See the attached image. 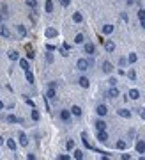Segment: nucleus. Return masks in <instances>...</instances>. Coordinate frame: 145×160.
<instances>
[{
  "mask_svg": "<svg viewBox=\"0 0 145 160\" xmlns=\"http://www.w3.org/2000/svg\"><path fill=\"white\" fill-rule=\"evenodd\" d=\"M76 68H78L80 71H87V69L90 68V61H89L87 57H82V59L76 61Z\"/></svg>",
  "mask_w": 145,
  "mask_h": 160,
  "instance_id": "obj_1",
  "label": "nucleus"
},
{
  "mask_svg": "<svg viewBox=\"0 0 145 160\" xmlns=\"http://www.w3.org/2000/svg\"><path fill=\"white\" fill-rule=\"evenodd\" d=\"M106 96H108V98H112V100H117V98L120 96V91L117 89V85H112V87L108 89V93H106Z\"/></svg>",
  "mask_w": 145,
  "mask_h": 160,
  "instance_id": "obj_2",
  "label": "nucleus"
},
{
  "mask_svg": "<svg viewBox=\"0 0 145 160\" xmlns=\"http://www.w3.org/2000/svg\"><path fill=\"white\" fill-rule=\"evenodd\" d=\"M18 142H20V146H23V148L29 146V137H27L25 132H18Z\"/></svg>",
  "mask_w": 145,
  "mask_h": 160,
  "instance_id": "obj_3",
  "label": "nucleus"
},
{
  "mask_svg": "<svg viewBox=\"0 0 145 160\" xmlns=\"http://www.w3.org/2000/svg\"><path fill=\"white\" fill-rule=\"evenodd\" d=\"M83 50H85V53L87 55H94L96 53V46H94V43H83Z\"/></svg>",
  "mask_w": 145,
  "mask_h": 160,
  "instance_id": "obj_4",
  "label": "nucleus"
},
{
  "mask_svg": "<svg viewBox=\"0 0 145 160\" xmlns=\"http://www.w3.org/2000/svg\"><path fill=\"white\" fill-rule=\"evenodd\" d=\"M96 112H97V116L99 117H104L108 114V107L104 105V103H99V105L96 107Z\"/></svg>",
  "mask_w": 145,
  "mask_h": 160,
  "instance_id": "obj_5",
  "label": "nucleus"
},
{
  "mask_svg": "<svg viewBox=\"0 0 145 160\" xmlns=\"http://www.w3.org/2000/svg\"><path fill=\"white\" fill-rule=\"evenodd\" d=\"M101 32L106 34V36H110V34H113L115 32V25H112V23H104L103 27H101Z\"/></svg>",
  "mask_w": 145,
  "mask_h": 160,
  "instance_id": "obj_6",
  "label": "nucleus"
},
{
  "mask_svg": "<svg viewBox=\"0 0 145 160\" xmlns=\"http://www.w3.org/2000/svg\"><path fill=\"white\" fill-rule=\"evenodd\" d=\"M44 36H46L48 39H53V37H57V36H59V30H57V29H53V27H48V29L44 30Z\"/></svg>",
  "mask_w": 145,
  "mask_h": 160,
  "instance_id": "obj_7",
  "label": "nucleus"
},
{
  "mask_svg": "<svg viewBox=\"0 0 145 160\" xmlns=\"http://www.w3.org/2000/svg\"><path fill=\"white\" fill-rule=\"evenodd\" d=\"M101 69H103V73L110 75L112 71H113V64L110 62V61H104V62H103V68H101Z\"/></svg>",
  "mask_w": 145,
  "mask_h": 160,
  "instance_id": "obj_8",
  "label": "nucleus"
},
{
  "mask_svg": "<svg viewBox=\"0 0 145 160\" xmlns=\"http://www.w3.org/2000/svg\"><path fill=\"white\" fill-rule=\"evenodd\" d=\"M0 36H2V37H5V39H9V37H11L9 29H7V25H4V23H0Z\"/></svg>",
  "mask_w": 145,
  "mask_h": 160,
  "instance_id": "obj_9",
  "label": "nucleus"
},
{
  "mask_svg": "<svg viewBox=\"0 0 145 160\" xmlns=\"http://www.w3.org/2000/svg\"><path fill=\"white\" fill-rule=\"evenodd\" d=\"M104 50H106L108 53L115 52V43L112 41V39H106V41H104Z\"/></svg>",
  "mask_w": 145,
  "mask_h": 160,
  "instance_id": "obj_10",
  "label": "nucleus"
},
{
  "mask_svg": "<svg viewBox=\"0 0 145 160\" xmlns=\"http://www.w3.org/2000/svg\"><path fill=\"white\" fill-rule=\"evenodd\" d=\"M136 153H142V155H143L145 153V140L143 139H140V140H136Z\"/></svg>",
  "mask_w": 145,
  "mask_h": 160,
  "instance_id": "obj_11",
  "label": "nucleus"
},
{
  "mask_svg": "<svg viewBox=\"0 0 145 160\" xmlns=\"http://www.w3.org/2000/svg\"><path fill=\"white\" fill-rule=\"evenodd\" d=\"M78 84H80V87H83V89H89L90 80H89L87 76H80V78H78Z\"/></svg>",
  "mask_w": 145,
  "mask_h": 160,
  "instance_id": "obj_12",
  "label": "nucleus"
},
{
  "mask_svg": "<svg viewBox=\"0 0 145 160\" xmlns=\"http://www.w3.org/2000/svg\"><path fill=\"white\" fill-rule=\"evenodd\" d=\"M97 140H99V142H106V140H108L106 130H97Z\"/></svg>",
  "mask_w": 145,
  "mask_h": 160,
  "instance_id": "obj_13",
  "label": "nucleus"
},
{
  "mask_svg": "<svg viewBox=\"0 0 145 160\" xmlns=\"http://www.w3.org/2000/svg\"><path fill=\"white\" fill-rule=\"evenodd\" d=\"M16 32H18L20 37H25V36H27V29H25V25H23V23H18V25H16Z\"/></svg>",
  "mask_w": 145,
  "mask_h": 160,
  "instance_id": "obj_14",
  "label": "nucleus"
},
{
  "mask_svg": "<svg viewBox=\"0 0 145 160\" xmlns=\"http://www.w3.org/2000/svg\"><path fill=\"white\" fill-rule=\"evenodd\" d=\"M69 110H71V116H76V117L82 116V107H80V105H72Z\"/></svg>",
  "mask_w": 145,
  "mask_h": 160,
  "instance_id": "obj_15",
  "label": "nucleus"
},
{
  "mask_svg": "<svg viewBox=\"0 0 145 160\" xmlns=\"http://www.w3.org/2000/svg\"><path fill=\"white\" fill-rule=\"evenodd\" d=\"M117 114L120 117H124V119H129V117H131V110H127V108H119Z\"/></svg>",
  "mask_w": 145,
  "mask_h": 160,
  "instance_id": "obj_16",
  "label": "nucleus"
},
{
  "mask_svg": "<svg viewBox=\"0 0 145 160\" xmlns=\"http://www.w3.org/2000/svg\"><path fill=\"white\" fill-rule=\"evenodd\" d=\"M72 21H74V23H82L83 21V14L80 11H74V12H72Z\"/></svg>",
  "mask_w": 145,
  "mask_h": 160,
  "instance_id": "obj_17",
  "label": "nucleus"
},
{
  "mask_svg": "<svg viewBox=\"0 0 145 160\" xmlns=\"http://www.w3.org/2000/svg\"><path fill=\"white\" fill-rule=\"evenodd\" d=\"M127 96H129V98H131V100H138V98H140V91H138V89H129V93H127Z\"/></svg>",
  "mask_w": 145,
  "mask_h": 160,
  "instance_id": "obj_18",
  "label": "nucleus"
},
{
  "mask_svg": "<svg viewBox=\"0 0 145 160\" xmlns=\"http://www.w3.org/2000/svg\"><path fill=\"white\" fill-rule=\"evenodd\" d=\"M7 57H9L11 61H20V53L16 52V50H9V52H7Z\"/></svg>",
  "mask_w": 145,
  "mask_h": 160,
  "instance_id": "obj_19",
  "label": "nucleus"
},
{
  "mask_svg": "<svg viewBox=\"0 0 145 160\" xmlns=\"http://www.w3.org/2000/svg\"><path fill=\"white\" fill-rule=\"evenodd\" d=\"M60 119L62 121H69L71 119V110H60Z\"/></svg>",
  "mask_w": 145,
  "mask_h": 160,
  "instance_id": "obj_20",
  "label": "nucleus"
},
{
  "mask_svg": "<svg viewBox=\"0 0 145 160\" xmlns=\"http://www.w3.org/2000/svg\"><path fill=\"white\" fill-rule=\"evenodd\" d=\"M46 98H48V100H55V98H57V91H55L53 87H50V89L46 91Z\"/></svg>",
  "mask_w": 145,
  "mask_h": 160,
  "instance_id": "obj_21",
  "label": "nucleus"
},
{
  "mask_svg": "<svg viewBox=\"0 0 145 160\" xmlns=\"http://www.w3.org/2000/svg\"><path fill=\"white\" fill-rule=\"evenodd\" d=\"M7 121H9V123H23V119L18 116H14V114H9V116H7Z\"/></svg>",
  "mask_w": 145,
  "mask_h": 160,
  "instance_id": "obj_22",
  "label": "nucleus"
},
{
  "mask_svg": "<svg viewBox=\"0 0 145 160\" xmlns=\"http://www.w3.org/2000/svg\"><path fill=\"white\" fill-rule=\"evenodd\" d=\"M44 11H46L48 14L53 12V2H52V0H46V2H44Z\"/></svg>",
  "mask_w": 145,
  "mask_h": 160,
  "instance_id": "obj_23",
  "label": "nucleus"
},
{
  "mask_svg": "<svg viewBox=\"0 0 145 160\" xmlns=\"http://www.w3.org/2000/svg\"><path fill=\"white\" fill-rule=\"evenodd\" d=\"M25 4H27V7H30L32 11L37 9V0H25Z\"/></svg>",
  "mask_w": 145,
  "mask_h": 160,
  "instance_id": "obj_24",
  "label": "nucleus"
},
{
  "mask_svg": "<svg viewBox=\"0 0 145 160\" xmlns=\"http://www.w3.org/2000/svg\"><path fill=\"white\" fill-rule=\"evenodd\" d=\"M5 144H7V148H9L11 151H16V140H14V139H7Z\"/></svg>",
  "mask_w": 145,
  "mask_h": 160,
  "instance_id": "obj_25",
  "label": "nucleus"
},
{
  "mask_svg": "<svg viewBox=\"0 0 145 160\" xmlns=\"http://www.w3.org/2000/svg\"><path fill=\"white\" fill-rule=\"evenodd\" d=\"M94 125H96V128H97V130H106V123H104L103 119H97Z\"/></svg>",
  "mask_w": 145,
  "mask_h": 160,
  "instance_id": "obj_26",
  "label": "nucleus"
},
{
  "mask_svg": "<svg viewBox=\"0 0 145 160\" xmlns=\"http://www.w3.org/2000/svg\"><path fill=\"white\" fill-rule=\"evenodd\" d=\"M74 43H76V44H83V43H85V36H83V34H76V36H74Z\"/></svg>",
  "mask_w": 145,
  "mask_h": 160,
  "instance_id": "obj_27",
  "label": "nucleus"
},
{
  "mask_svg": "<svg viewBox=\"0 0 145 160\" xmlns=\"http://www.w3.org/2000/svg\"><path fill=\"white\" fill-rule=\"evenodd\" d=\"M20 68L23 71H27L29 69V59H20Z\"/></svg>",
  "mask_w": 145,
  "mask_h": 160,
  "instance_id": "obj_28",
  "label": "nucleus"
},
{
  "mask_svg": "<svg viewBox=\"0 0 145 160\" xmlns=\"http://www.w3.org/2000/svg\"><path fill=\"white\" fill-rule=\"evenodd\" d=\"M44 59H46V62H48V64H52L53 61H55V57H53V53L50 52V50H48V52L44 53Z\"/></svg>",
  "mask_w": 145,
  "mask_h": 160,
  "instance_id": "obj_29",
  "label": "nucleus"
},
{
  "mask_svg": "<svg viewBox=\"0 0 145 160\" xmlns=\"http://www.w3.org/2000/svg\"><path fill=\"white\" fill-rule=\"evenodd\" d=\"M136 61H138V57H136V53H135V52H131L129 55H127V62H129V64H135Z\"/></svg>",
  "mask_w": 145,
  "mask_h": 160,
  "instance_id": "obj_30",
  "label": "nucleus"
},
{
  "mask_svg": "<svg viewBox=\"0 0 145 160\" xmlns=\"http://www.w3.org/2000/svg\"><path fill=\"white\" fill-rule=\"evenodd\" d=\"M25 78H27V82H29V84H34V73H32V71L27 69V71H25Z\"/></svg>",
  "mask_w": 145,
  "mask_h": 160,
  "instance_id": "obj_31",
  "label": "nucleus"
},
{
  "mask_svg": "<svg viewBox=\"0 0 145 160\" xmlns=\"http://www.w3.org/2000/svg\"><path fill=\"white\" fill-rule=\"evenodd\" d=\"M127 78L129 80H136V71L133 68H129V71H127Z\"/></svg>",
  "mask_w": 145,
  "mask_h": 160,
  "instance_id": "obj_32",
  "label": "nucleus"
},
{
  "mask_svg": "<svg viewBox=\"0 0 145 160\" xmlns=\"http://www.w3.org/2000/svg\"><path fill=\"white\" fill-rule=\"evenodd\" d=\"M127 148V144H126V140H117V149H120V151H124Z\"/></svg>",
  "mask_w": 145,
  "mask_h": 160,
  "instance_id": "obj_33",
  "label": "nucleus"
},
{
  "mask_svg": "<svg viewBox=\"0 0 145 160\" xmlns=\"http://www.w3.org/2000/svg\"><path fill=\"white\" fill-rule=\"evenodd\" d=\"M30 116H32V119H34V121H39V112H37V110H35V107H34V108H32V112H30Z\"/></svg>",
  "mask_w": 145,
  "mask_h": 160,
  "instance_id": "obj_34",
  "label": "nucleus"
},
{
  "mask_svg": "<svg viewBox=\"0 0 145 160\" xmlns=\"http://www.w3.org/2000/svg\"><path fill=\"white\" fill-rule=\"evenodd\" d=\"M82 140H83V144H85L87 148H90V144H89V135H87V132H83V133H82Z\"/></svg>",
  "mask_w": 145,
  "mask_h": 160,
  "instance_id": "obj_35",
  "label": "nucleus"
},
{
  "mask_svg": "<svg viewBox=\"0 0 145 160\" xmlns=\"http://www.w3.org/2000/svg\"><path fill=\"white\" fill-rule=\"evenodd\" d=\"M85 155H83V151L82 149H74V158H78V160H82Z\"/></svg>",
  "mask_w": 145,
  "mask_h": 160,
  "instance_id": "obj_36",
  "label": "nucleus"
},
{
  "mask_svg": "<svg viewBox=\"0 0 145 160\" xmlns=\"http://www.w3.org/2000/svg\"><path fill=\"white\" fill-rule=\"evenodd\" d=\"M9 7H7V4H2V16H4V18H5V16H7V14H9Z\"/></svg>",
  "mask_w": 145,
  "mask_h": 160,
  "instance_id": "obj_37",
  "label": "nucleus"
},
{
  "mask_svg": "<svg viewBox=\"0 0 145 160\" xmlns=\"http://www.w3.org/2000/svg\"><path fill=\"white\" fill-rule=\"evenodd\" d=\"M66 148L69 149V151H71V149H74V140H72V139H69V140L66 142Z\"/></svg>",
  "mask_w": 145,
  "mask_h": 160,
  "instance_id": "obj_38",
  "label": "nucleus"
},
{
  "mask_svg": "<svg viewBox=\"0 0 145 160\" xmlns=\"http://www.w3.org/2000/svg\"><path fill=\"white\" fill-rule=\"evenodd\" d=\"M117 82H119V80H117V76H110V78H108V84H110V85H117Z\"/></svg>",
  "mask_w": 145,
  "mask_h": 160,
  "instance_id": "obj_39",
  "label": "nucleus"
},
{
  "mask_svg": "<svg viewBox=\"0 0 145 160\" xmlns=\"http://www.w3.org/2000/svg\"><path fill=\"white\" fill-rule=\"evenodd\" d=\"M34 57H35V52H34V50H29V53H27V59L30 61V59H34Z\"/></svg>",
  "mask_w": 145,
  "mask_h": 160,
  "instance_id": "obj_40",
  "label": "nucleus"
},
{
  "mask_svg": "<svg viewBox=\"0 0 145 160\" xmlns=\"http://www.w3.org/2000/svg\"><path fill=\"white\" fill-rule=\"evenodd\" d=\"M138 18H140V20H145V9L138 11Z\"/></svg>",
  "mask_w": 145,
  "mask_h": 160,
  "instance_id": "obj_41",
  "label": "nucleus"
},
{
  "mask_svg": "<svg viewBox=\"0 0 145 160\" xmlns=\"http://www.w3.org/2000/svg\"><path fill=\"white\" fill-rule=\"evenodd\" d=\"M60 4H62V7H69V4H71V0H60Z\"/></svg>",
  "mask_w": 145,
  "mask_h": 160,
  "instance_id": "obj_42",
  "label": "nucleus"
},
{
  "mask_svg": "<svg viewBox=\"0 0 145 160\" xmlns=\"http://www.w3.org/2000/svg\"><path fill=\"white\" fill-rule=\"evenodd\" d=\"M138 114H140L142 119H145V108H138Z\"/></svg>",
  "mask_w": 145,
  "mask_h": 160,
  "instance_id": "obj_43",
  "label": "nucleus"
},
{
  "mask_svg": "<svg viewBox=\"0 0 145 160\" xmlns=\"http://www.w3.org/2000/svg\"><path fill=\"white\" fill-rule=\"evenodd\" d=\"M120 157H122V158H124V160H129V158H131V155H129V153H122Z\"/></svg>",
  "mask_w": 145,
  "mask_h": 160,
  "instance_id": "obj_44",
  "label": "nucleus"
},
{
  "mask_svg": "<svg viewBox=\"0 0 145 160\" xmlns=\"http://www.w3.org/2000/svg\"><path fill=\"white\" fill-rule=\"evenodd\" d=\"M59 158L60 160H69L71 157H69V155H59Z\"/></svg>",
  "mask_w": 145,
  "mask_h": 160,
  "instance_id": "obj_45",
  "label": "nucleus"
},
{
  "mask_svg": "<svg viewBox=\"0 0 145 160\" xmlns=\"http://www.w3.org/2000/svg\"><path fill=\"white\" fill-rule=\"evenodd\" d=\"M25 101H27V105H30L32 108H34V107H35V105H34V101H32V100H29V98H27V100H25Z\"/></svg>",
  "mask_w": 145,
  "mask_h": 160,
  "instance_id": "obj_46",
  "label": "nucleus"
},
{
  "mask_svg": "<svg viewBox=\"0 0 145 160\" xmlns=\"http://www.w3.org/2000/svg\"><path fill=\"white\" fill-rule=\"evenodd\" d=\"M27 158H29V160H34V158H35V155H34V153H29V155H27Z\"/></svg>",
  "mask_w": 145,
  "mask_h": 160,
  "instance_id": "obj_47",
  "label": "nucleus"
},
{
  "mask_svg": "<svg viewBox=\"0 0 145 160\" xmlns=\"http://www.w3.org/2000/svg\"><path fill=\"white\" fill-rule=\"evenodd\" d=\"M46 48H48L50 52H53V50H55V46H53V44H46Z\"/></svg>",
  "mask_w": 145,
  "mask_h": 160,
  "instance_id": "obj_48",
  "label": "nucleus"
},
{
  "mask_svg": "<svg viewBox=\"0 0 145 160\" xmlns=\"http://www.w3.org/2000/svg\"><path fill=\"white\" fill-rule=\"evenodd\" d=\"M120 18H122L124 21H127V14H126V12H122V14H120Z\"/></svg>",
  "mask_w": 145,
  "mask_h": 160,
  "instance_id": "obj_49",
  "label": "nucleus"
},
{
  "mask_svg": "<svg viewBox=\"0 0 145 160\" xmlns=\"http://www.w3.org/2000/svg\"><path fill=\"white\" fill-rule=\"evenodd\" d=\"M126 61H127V59H124V57H122V59L119 61V64H120V66H124V64H126Z\"/></svg>",
  "mask_w": 145,
  "mask_h": 160,
  "instance_id": "obj_50",
  "label": "nucleus"
},
{
  "mask_svg": "<svg viewBox=\"0 0 145 160\" xmlns=\"http://www.w3.org/2000/svg\"><path fill=\"white\" fill-rule=\"evenodd\" d=\"M126 4H127V5H133V4H135V0H126Z\"/></svg>",
  "mask_w": 145,
  "mask_h": 160,
  "instance_id": "obj_51",
  "label": "nucleus"
},
{
  "mask_svg": "<svg viewBox=\"0 0 145 160\" xmlns=\"http://www.w3.org/2000/svg\"><path fill=\"white\" fill-rule=\"evenodd\" d=\"M4 107H5V105H4V101L0 100V110H4Z\"/></svg>",
  "mask_w": 145,
  "mask_h": 160,
  "instance_id": "obj_52",
  "label": "nucleus"
},
{
  "mask_svg": "<svg viewBox=\"0 0 145 160\" xmlns=\"http://www.w3.org/2000/svg\"><path fill=\"white\" fill-rule=\"evenodd\" d=\"M2 144H4V137H2V135H0V146H2Z\"/></svg>",
  "mask_w": 145,
  "mask_h": 160,
  "instance_id": "obj_53",
  "label": "nucleus"
},
{
  "mask_svg": "<svg viewBox=\"0 0 145 160\" xmlns=\"http://www.w3.org/2000/svg\"><path fill=\"white\" fill-rule=\"evenodd\" d=\"M140 21H142V27L145 29V20H140Z\"/></svg>",
  "mask_w": 145,
  "mask_h": 160,
  "instance_id": "obj_54",
  "label": "nucleus"
},
{
  "mask_svg": "<svg viewBox=\"0 0 145 160\" xmlns=\"http://www.w3.org/2000/svg\"><path fill=\"white\" fill-rule=\"evenodd\" d=\"M2 18H4V16H2V12H0V23H2Z\"/></svg>",
  "mask_w": 145,
  "mask_h": 160,
  "instance_id": "obj_55",
  "label": "nucleus"
},
{
  "mask_svg": "<svg viewBox=\"0 0 145 160\" xmlns=\"http://www.w3.org/2000/svg\"><path fill=\"white\" fill-rule=\"evenodd\" d=\"M0 155H2V153H0Z\"/></svg>",
  "mask_w": 145,
  "mask_h": 160,
  "instance_id": "obj_56",
  "label": "nucleus"
}]
</instances>
